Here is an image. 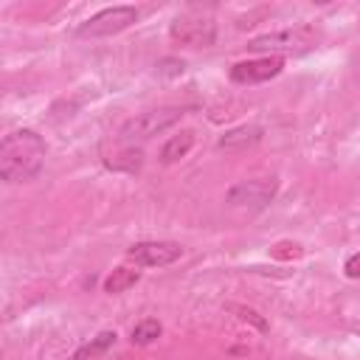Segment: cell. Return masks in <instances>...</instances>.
<instances>
[{"label": "cell", "mask_w": 360, "mask_h": 360, "mask_svg": "<svg viewBox=\"0 0 360 360\" xmlns=\"http://www.w3.org/2000/svg\"><path fill=\"white\" fill-rule=\"evenodd\" d=\"M304 250H301V245H295V242H278L276 248H273V256H278V259H295V256H301Z\"/></svg>", "instance_id": "cell-15"}, {"label": "cell", "mask_w": 360, "mask_h": 360, "mask_svg": "<svg viewBox=\"0 0 360 360\" xmlns=\"http://www.w3.org/2000/svg\"><path fill=\"white\" fill-rule=\"evenodd\" d=\"M135 20H138V8H135V6L101 8L98 14H93L90 20H84V22L76 28V37H112V34L127 31Z\"/></svg>", "instance_id": "cell-4"}, {"label": "cell", "mask_w": 360, "mask_h": 360, "mask_svg": "<svg viewBox=\"0 0 360 360\" xmlns=\"http://www.w3.org/2000/svg\"><path fill=\"white\" fill-rule=\"evenodd\" d=\"M276 188H278L276 177H253V180H242V183L231 186V188H228V194H225V200H228L231 205L264 208V205L273 200Z\"/></svg>", "instance_id": "cell-6"}, {"label": "cell", "mask_w": 360, "mask_h": 360, "mask_svg": "<svg viewBox=\"0 0 360 360\" xmlns=\"http://www.w3.org/2000/svg\"><path fill=\"white\" fill-rule=\"evenodd\" d=\"M180 256H183V248L177 242H166V239L138 242L127 250V259H132L135 264H143V267H166V264L177 262Z\"/></svg>", "instance_id": "cell-7"}, {"label": "cell", "mask_w": 360, "mask_h": 360, "mask_svg": "<svg viewBox=\"0 0 360 360\" xmlns=\"http://www.w3.org/2000/svg\"><path fill=\"white\" fill-rule=\"evenodd\" d=\"M138 278H141V270H135V267H115L104 278V292H110V295L127 292L132 284H138Z\"/></svg>", "instance_id": "cell-12"}, {"label": "cell", "mask_w": 360, "mask_h": 360, "mask_svg": "<svg viewBox=\"0 0 360 360\" xmlns=\"http://www.w3.org/2000/svg\"><path fill=\"white\" fill-rule=\"evenodd\" d=\"M104 166L112 169V172H129L135 174L141 166H143V152L135 149V146H127V149H118L115 155L104 158Z\"/></svg>", "instance_id": "cell-11"}, {"label": "cell", "mask_w": 360, "mask_h": 360, "mask_svg": "<svg viewBox=\"0 0 360 360\" xmlns=\"http://www.w3.org/2000/svg\"><path fill=\"white\" fill-rule=\"evenodd\" d=\"M343 270H346V276H349V278H360V253L349 256V259H346V264H343Z\"/></svg>", "instance_id": "cell-17"}, {"label": "cell", "mask_w": 360, "mask_h": 360, "mask_svg": "<svg viewBox=\"0 0 360 360\" xmlns=\"http://www.w3.org/2000/svg\"><path fill=\"white\" fill-rule=\"evenodd\" d=\"M186 115V107H158V110H146L135 118H129L121 127V141H146L152 135H160L163 129L174 127L180 118Z\"/></svg>", "instance_id": "cell-3"}, {"label": "cell", "mask_w": 360, "mask_h": 360, "mask_svg": "<svg viewBox=\"0 0 360 360\" xmlns=\"http://www.w3.org/2000/svg\"><path fill=\"white\" fill-rule=\"evenodd\" d=\"M160 332H163V326H160L158 318H143V321H138L132 326V343L135 346H149L152 340L160 338Z\"/></svg>", "instance_id": "cell-14"}, {"label": "cell", "mask_w": 360, "mask_h": 360, "mask_svg": "<svg viewBox=\"0 0 360 360\" xmlns=\"http://www.w3.org/2000/svg\"><path fill=\"white\" fill-rule=\"evenodd\" d=\"M281 68H284L281 56H256V59H248V62H236L231 68V79L236 84H259V82H267V79L278 76Z\"/></svg>", "instance_id": "cell-8"}, {"label": "cell", "mask_w": 360, "mask_h": 360, "mask_svg": "<svg viewBox=\"0 0 360 360\" xmlns=\"http://www.w3.org/2000/svg\"><path fill=\"white\" fill-rule=\"evenodd\" d=\"M318 42V34L309 25H298V28H287V31H270L262 37L248 39V51L253 53H301L309 51Z\"/></svg>", "instance_id": "cell-2"}, {"label": "cell", "mask_w": 360, "mask_h": 360, "mask_svg": "<svg viewBox=\"0 0 360 360\" xmlns=\"http://www.w3.org/2000/svg\"><path fill=\"white\" fill-rule=\"evenodd\" d=\"M45 141L34 129H14L0 143V177L6 183H25L42 172Z\"/></svg>", "instance_id": "cell-1"}, {"label": "cell", "mask_w": 360, "mask_h": 360, "mask_svg": "<svg viewBox=\"0 0 360 360\" xmlns=\"http://www.w3.org/2000/svg\"><path fill=\"white\" fill-rule=\"evenodd\" d=\"M169 34L186 48H208L217 39V22L205 14H180L169 25Z\"/></svg>", "instance_id": "cell-5"}, {"label": "cell", "mask_w": 360, "mask_h": 360, "mask_svg": "<svg viewBox=\"0 0 360 360\" xmlns=\"http://www.w3.org/2000/svg\"><path fill=\"white\" fill-rule=\"evenodd\" d=\"M191 146H194V132H191V129H183V132L172 135V138L160 146V160H163V163H174V160H180V158H186Z\"/></svg>", "instance_id": "cell-10"}, {"label": "cell", "mask_w": 360, "mask_h": 360, "mask_svg": "<svg viewBox=\"0 0 360 360\" xmlns=\"http://www.w3.org/2000/svg\"><path fill=\"white\" fill-rule=\"evenodd\" d=\"M262 141V127L256 124H245V127H236V129H228L219 141H217V149H225V152H236V149H248L253 143Z\"/></svg>", "instance_id": "cell-9"}, {"label": "cell", "mask_w": 360, "mask_h": 360, "mask_svg": "<svg viewBox=\"0 0 360 360\" xmlns=\"http://www.w3.org/2000/svg\"><path fill=\"white\" fill-rule=\"evenodd\" d=\"M231 309H233V312H239V318H242V321H253L259 329H267V321H264V318H259V312H256V309L236 307V304H231Z\"/></svg>", "instance_id": "cell-16"}, {"label": "cell", "mask_w": 360, "mask_h": 360, "mask_svg": "<svg viewBox=\"0 0 360 360\" xmlns=\"http://www.w3.org/2000/svg\"><path fill=\"white\" fill-rule=\"evenodd\" d=\"M115 343V332H110V329H104V332H98L90 343H84V346H79L76 352H73V360H93V357H98V354H104L110 346Z\"/></svg>", "instance_id": "cell-13"}]
</instances>
